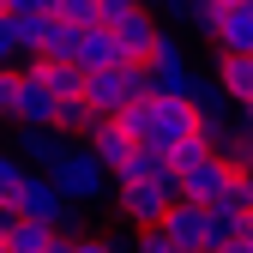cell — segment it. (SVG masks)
I'll list each match as a JSON object with an SVG mask.
<instances>
[{"instance_id":"6da1fadb","label":"cell","mask_w":253,"mask_h":253,"mask_svg":"<svg viewBox=\"0 0 253 253\" xmlns=\"http://www.w3.org/2000/svg\"><path fill=\"white\" fill-rule=\"evenodd\" d=\"M121 126L133 133L139 145H151V151H175V145H187L199 133V115H193V103H181V97H145V103H133L121 115Z\"/></svg>"},{"instance_id":"7a4b0ae2","label":"cell","mask_w":253,"mask_h":253,"mask_svg":"<svg viewBox=\"0 0 253 253\" xmlns=\"http://www.w3.org/2000/svg\"><path fill=\"white\" fill-rule=\"evenodd\" d=\"M145 97H151V73H145V60H121V67L84 79V103H90V115H97V121H121L126 109L145 103Z\"/></svg>"},{"instance_id":"3957f363","label":"cell","mask_w":253,"mask_h":253,"mask_svg":"<svg viewBox=\"0 0 253 253\" xmlns=\"http://www.w3.org/2000/svg\"><path fill=\"white\" fill-rule=\"evenodd\" d=\"M175 199H181L175 175H115V211L133 229H157Z\"/></svg>"},{"instance_id":"277c9868","label":"cell","mask_w":253,"mask_h":253,"mask_svg":"<svg viewBox=\"0 0 253 253\" xmlns=\"http://www.w3.org/2000/svg\"><path fill=\"white\" fill-rule=\"evenodd\" d=\"M12 211H18V217H30V223L60 229V235H73V229H79V205L60 193L54 175H42V169H24V181L12 187Z\"/></svg>"},{"instance_id":"5b68a950","label":"cell","mask_w":253,"mask_h":253,"mask_svg":"<svg viewBox=\"0 0 253 253\" xmlns=\"http://www.w3.org/2000/svg\"><path fill=\"white\" fill-rule=\"evenodd\" d=\"M54 187L67 193L79 211H90V205H103V199H115V175L90 157L84 145H67V157L54 163Z\"/></svg>"},{"instance_id":"8992f818","label":"cell","mask_w":253,"mask_h":253,"mask_svg":"<svg viewBox=\"0 0 253 253\" xmlns=\"http://www.w3.org/2000/svg\"><path fill=\"white\" fill-rule=\"evenodd\" d=\"M235 181H241V175H235V169H229V163H223L217 151H205V157H199L193 169H181V175H175V187H181V199H187V205H217V199H241V193H235Z\"/></svg>"},{"instance_id":"52a82bcc","label":"cell","mask_w":253,"mask_h":253,"mask_svg":"<svg viewBox=\"0 0 253 253\" xmlns=\"http://www.w3.org/2000/svg\"><path fill=\"white\" fill-rule=\"evenodd\" d=\"M54 115H60V103H54V90L42 84L37 60L12 67V121L18 126H54Z\"/></svg>"},{"instance_id":"ba28073f","label":"cell","mask_w":253,"mask_h":253,"mask_svg":"<svg viewBox=\"0 0 253 253\" xmlns=\"http://www.w3.org/2000/svg\"><path fill=\"white\" fill-rule=\"evenodd\" d=\"M169 235V247H181V253H211V217H205V205H187V199H175L169 205V217L157 223Z\"/></svg>"},{"instance_id":"9c48e42d","label":"cell","mask_w":253,"mask_h":253,"mask_svg":"<svg viewBox=\"0 0 253 253\" xmlns=\"http://www.w3.org/2000/svg\"><path fill=\"white\" fill-rule=\"evenodd\" d=\"M67 133L60 126H18V139H12V151H18V163L24 169H42V175H54V163L67 157Z\"/></svg>"},{"instance_id":"30bf717a","label":"cell","mask_w":253,"mask_h":253,"mask_svg":"<svg viewBox=\"0 0 253 253\" xmlns=\"http://www.w3.org/2000/svg\"><path fill=\"white\" fill-rule=\"evenodd\" d=\"M79 145H84L90 157H97V163H103L109 175H121V169H126V157H133V151H139V139H133V133H126V126H121V121H97V126H90V133H84Z\"/></svg>"},{"instance_id":"8fae6325","label":"cell","mask_w":253,"mask_h":253,"mask_svg":"<svg viewBox=\"0 0 253 253\" xmlns=\"http://www.w3.org/2000/svg\"><path fill=\"white\" fill-rule=\"evenodd\" d=\"M211 48L217 54H253V6L247 0H229L223 6V18L211 30Z\"/></svg>"},{"instance_id":"7c38bea8","label":"cell","mask_w":253,"mask_h":253,"mask_svg":"<svg viewBox=\"0 0 253 253\" xmlns=\"http://www.w3.org/2000/svg\"><path fill=\"white\" fill-rule=\"evenodd\" d=\"M121 60H126V54H121V42H115V30H109V24H90L84 37H79L73 67L90 79V73H109V67H121Z\"/></svg>"},{"instance_id":"4fadbf2b","label":"cell","mask_w":253,"mask_h":253,"mask_svg":"<svg viewBox=\"0 0 253 253\" xmlns=\"http://www.w3.org/2000/svg\"><path fill=\"white\" fill-rule=\"evenodd\" d=\"M157 30H163V18H157V12H126L121 24H115V42H121V54L126 60H145L151 54V42H157Z\"/></svg>"},{"instance_id":"5bb4252c","label":"cell","mask_w":253,"mask_h":253,"mask_svg":"<svg viewBox=\"0 0 253 253\" xmlns=\"http://www.w3.org/2000/svg\"><path fill=\"white\" fill-rule=\"evenodd\" d=\"M211 79H217V90H223L235 109H241V103H253V54H217Z\"/></svg>"},{"instance_id":"9a60e30c","label":"cell","mask_w":253,"mask_h":253,"mask_svg":"<svg viewBox=\"0 0 253 253\" xmlns=\"http://www.w3.org/2000/svg\"><path fill=\"white\" fill-rule=\"evenodd\" d=\"M205 217H211V253H223L229 241H241L247 235V205L241 199H217V205H205Z\"/></svg>"},{"instance_id":"2e32d148","label":"cell","mask_w":253,"mask_h":253,"mask_svg":"<svg viewBox=\"0 0 253 253\" xmlns=\"http://www.w3.org/2000/svg\"><path fill=\"white\" fill-rule=\"evenodd\" d=\"M37 73H42V84L54 90V103H73V97H84V73L73 67V60H37Z\"/></svg>"},{"instance_id":"e0dca14e","label":"cell","mask_w":253,"mask_h":253,"mask_svg":"<svg viewBox=\"0 0 253 253\" xmlns=\"http://www.w3.org/2000/svg\"><path fill=\"white\" fill-rule=\"evenodd\" d=\"M79 37H84L79 24L48 18V24H42V48H37V60H73V54H79Z\"/></svg>"},{"instance_id":"ac0fdd59","label":"cell","mask_w":253,"mask_h":253,"mask_svg":"<svg viewBox=\"0 0 253 253\" xmlns=\"http://www.w3.org/2000/svg\"><path fill=\"white\" fill-rule=\"evenodd\" d=\"M151 73V97H193V79H199V67H145Z\"/></svg>"},{"instance_id":"d6986e66","label":"cell","mask_w":253,"mask_h":253,"mask_svg":"<svg viewBox=\"0 0 253 253\" xmlns=\"http://www.w3.org/2000/svg\"><path fill=\"white\" fill-rule=\"evenodd\" d=\"M60 229H48V223H30V217H18V223L6 229V253H48V241H54Z\"/></svg>"},{"instance_id":"ffe728a7","label":"cell","mask_w":253,"mask_h":253,"mask_svg":"<svg viewBox=\"0 0 253 253\" xmlns=\"http://www.w3.org/2000/svg\"><path fill=\"white\" fill-rule=\"evenodd\" d=\"M145 67H193V54H187V42L175 37V30H157V42L145 54Z\"/></svg>"},{"instance_id":"44dd1931","label":"cell","mask_w":253,"mask_h":253,"mask_svg":"<svg viewBox=\"0 0 253 253\" xmlns=\"http://www.w3.org/2000/svg\"><path fill=\"white\" fill-rule=\"evenodd\" d=\"M73 253H133L121 235H103V229H73Z\"/></svg>"},{"instance_id":"7402d4cb","label":"cell","mask_w":253,"mask_h":253,"mask_svg":"<svg viewBox=\"0 0 253 253\" xmlns=\"http://www.w3.org/2000/svg\"><path fill=\"white\" fill-rule=\"evenodd\" d=\"M54 126H60V133H90V126H97V115H90V103H84V97H73V103H60Z\"/></svg>"},{"instance_id":"603a6c76","label":"cell","mask_w":253,"mask_h":253,"mask_svg":"<svg viewBox=\"0 0 253 253\" xmlns=\"http://www.w3.org/2000/svg\"><path fill=\"white\" fill-rule=\"evenodd\" d=\"M217 157H223V163L241 175V169H253V139H241V133H229L223 145H217Z\"/></svg>"},{"instance_id":"cb8c5ba5","label":"cell","mask_w":253,"mask_h":253,"mask_svg":"<svg viewBox=\"0 0 253 253\" xmlns=\"http://www.w3.org/2000/svg\"><path fill=\"white\" fill-rule=\"evenodd\" d=\"M54 18H67V24L90 30V24H97V0H54Z\"/></svg>"},{"instance_id":"d4e9b609","label":"cell","mask_w":253,"mask_h":253,"mask_svg":"<svg viewBox=\"0 0 253 253\" xmlns=\"http://www.w3.org/2000/svg\"><path fill=\"white\" fill-rule=\"evenodd\" d=\"M12 60H24V42H18V18L0 12V67H12Z\"/></svg>"},{"instance_id":"484cf974","label":"cell","mask_w":253,"mask_h":253,"mask_svg":"<svg viewBox=\"0 0 253 253\" xmlns=\"http://www.w3.org/2000/svg\"><path fill=\"white\" fill-rule=\"evenodd\" d=\"M205 151H211V145H205V133H193L187 145H175V151H169V169H175V175H181V169H193Z\"/></svg>"},{"instance_id":"4316f807","label":"cell","mask_w":253,"mask_h":253,"mask_svg":"<svg viewBox=\"0 0 253 253\" xmlns=\"http://www.w3.org/2000/svg\"><path fill=\"white\" fill-rule=\"evenodd\" d=\"M18 181H24V163H18V151H12V145H0V193L12 199V187H18Z\"/></svg>"},{"instance_id":"83f0119b","label":"cell","mask_w":253,"mask_h":253,"mask_svg":"<svg viewBox=\"0 0 253 253\" xmlns=\"http://www.w3.org/2000/svg\"><path fill=\"white\" fill-rule=\"evenodd\" d=\"M133 253H181V247H169V235L163 229H133V241H126Z\"/></svg>"},{"instance_id":"f1b7e54d","label":"cell","mask_w":253,"mask_h":253,"mask_svg":"<svg viewBox=\"0 0 253 253\" xmlns=\"http://www.w3.org/2000/svg\"><path fill=\"white\" fill-rule=\"evenodd\" d=\"M42 24H48V18H18V42H24V60H37V48H42Z\"/></svg>"},{"instance_id":"f546056e","label":"cell","mask_w":253,"mask_h":253,"mask_svg":"<svg viewBox=\"0 0 253 253\" xmlns=\"http://www.w3.org/2000/svg\"><path fill=\"white\" fill-rule=\"evenodd\" d=\"M126 12H139V0H97V24H109V30H115Z\"/></svg>"},{"instance_id":"4dcf8cb0","label":"cell","mask_w":253,"mask_h":253,"mask_svg":"<svg viewBox=\"0 0 253 253\" xmlns=\"http://www.w3.org/2000/svg\"><path fill=\"white\" fill-rule=\"evenodd\" d=\"M12 18H54V0H6Z\"/></svg>"},{"instance_id":"1f68e13d","label":"cell","mask_w":253,"mask_h":253,"mask_svg":"<svg viewBox=\"0 0 253 253\" xmlns=\"http://www.w3.org/2000/svg\"><path fill=\"white\" fill-rule=\"evenodd\" d=\"M0 121H12V67H0Z\"/></svg>"},{"instance_id":"d6a6232c","label":"cell","mask_w":253,"mask_h":253,"mask_svg":"<svg viewBox=\"0 0 253 253\" xmlns=\"http://www.w3.org/2000/svg\"><path fill=\"white\" fill-rule=\"evenodd\" d=\"M235 193H241V205L253 211V169H241V181H235Z\"/></svg>"},{"instance_id":"836d02e7","label":"cell","mask_w":253,"mask_h":253,"mask_svg":"<svg viewBox=\"0 0 253 253\" xmlns=\"http://www.w3.org/2000/svg\"><path fill=\"white\" fill-rule=\"evenodd\" d=\"M12 223H18V211H12V199H6V193H0V235H6Z\"/></svg>"},{"instance_id":"e575fe53","label":"cell","mask_w":253,"mask_h":253,"mask_svg":"<svg viewBox=\"0 0 253 253\" xmlns=\"http://www.w3.org/2000/svg\"><path fill=\"white\" fill-rule=\"evenodd\" d=\"M223 253H253V235H241V241H229Z\"/></svg>"},{"instance_id":"d590c367","label":"cell","mask_w":253,"mask_h":253,"mask_svg":"<svg viewBox=\"0 0 253 253\" xmlns=\"http://www.w3.org/2000/svg\"><path fill=\"white\" fill-rule=\"evenodd\" d=\"M0 253H6V235H0Z\"/></svg>"},{"instance_id":"8d00e7d4","label":"cell","mask_w":253,"mask_h":253,"mask_svg":"<svg viewBox=\"0 0 253 253\" xmlns=\"http://www.w3.org/2000/svg\"><path fill=\"white\" fill-rule=\"evenodd\" d=\"M0 12H6V0H0Z\"/></svg>"},{"instance_id":"74e56055","label":"cell","mask_w":253,"mask_h":253,"mask_svg":"<svg viewBox=\"0 0 253 253\" xmlns=\"http://www.w3.org/2000/svg\"><path fill=\"white\" fill-rule=\"evenodd\" d=\"M247 6H253V0H247Z\"/></svg>"}]
</instances>
